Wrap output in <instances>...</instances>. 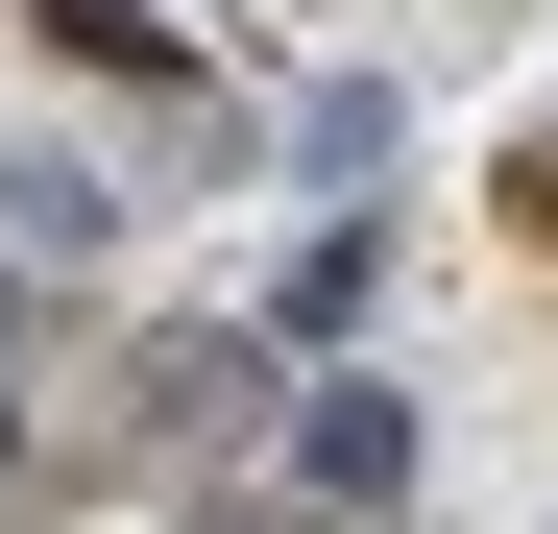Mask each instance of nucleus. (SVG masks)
I'll list each match as a JSON object with an SVG mask.
<instances>
[{
	"label": "nucleus",
	"mask_w": 558,
	"mask_h": 534,
	"mask_svg": "<svg viewBox=\"0 0 558 534\" xmlns=\"http://www.w3.org/2000/svg\"><path fill=\"white\" fill-rule=\"evenodd\" d=\"M0 437H25V316H0Z\"/></svg>",
	"instance_id": "obj_8"
},
{
	"label": "nucleus",
	"mask_w": 558,
	"mask_h": 534,
	"mask_svg": "<svg viewBox=\"0 0 558 534\" xmlns=\"http://www.w3.org/2000/svg\"><path fill=\"white\" fill-rule=\"evenodd\" d=\"M292 170H389V73H316V98H292Z\"/></svg>",
	"instance_id": "obj_6"
},
{
	"label": "nucleus",
	"mask_w": 558,
	"mask_h": 534,
	"mask_svg": "<svg viewBox=\"0 0 558 534\" xmlns=\"http://www.w3.org/2000/svg\"><path fill=\"white\" fill-rule=\"evenodd\" d=\"M122 389H146V462H219V437H243V389H267V365H243V340L195 316V340H146Z\"/></svg>",
	"instance_id": "obj_1"
},
{
	"label": "nucleus",
	"mask_w": 558,
	"mask_h": 534,
	"mask_svg": "<svg viewBox=\"0 0 558 534\" xmlns=\"http://www.w3.org/2000/svg\"><path fill=\"white\" fill-rule=\"evenodd\" d=\"M364 292H389V243H364V219H316V243H292V292H267V316H292V340H340Z\"/></svg>",
	"instance_id": "obj_4"
},
{
	"label": "nucleus",
	"mask_w": 558,
	"mask_h": 534,
	"mask_svg": "<svg viewBox=\"0 0 558 534\" xmlns=\"http://www.w3.org/2000/svg\"><path fill=\"white\" fill-rule=\"evenodd\" d=\"M25 25H49V49H98V73H195V49H170V0H25Z\"/></svg>",
	"instance_id": "obj_5"
},
{
	"label": "nucleus",
	"mask_w": 558,
	"mask_h": 534,
	"mask_svg": "<svg viewBox=\"0 0 558 534\" xmlns=\"http://www.w3.org/2000/svg\"><path fill=\"white\" fill-rule=\"evenodd\" d=\"M0 243H25V267H98V243H122V170L25 146V170H0Z\"/></svg>",
	"instance_id": "obj_2"
},
{
	"label": "nucleus",
	"mask_w": 558,
	"mask_h": 534,
	"mask_svg": "<svg viewBox=\"0 0 558 534\" xmlns=\"http://www.w3.org/2000/svg\"><path fill=\"white\" fill-rule=\"evenodd\" d=\"M510 219H534V243H558V122H534V146H510Z\"/></svg>",
	"instance_id": "obj_7"
},
{
	"label": "nucleus",
	"mask_w": 558,
	"mask_h": 534,
	"mask_svg": "<svg viewBox=\"0 0 558 534\" xmlns=\"http://www.w3.org/2000/svg\"><path fill=\"white\" fill-rule=\"evenodd\" d=\"M292 462H316L340 510H389V486H413V389H316V413H292Z\"/></svg>",
	"instance_id": "obj_3"
}]
</instances>
